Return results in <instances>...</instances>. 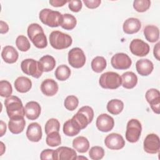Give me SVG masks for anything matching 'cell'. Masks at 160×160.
I'll use <instances>...</instances> for the list:
<instances>
[{
    "mask_svg": "<svg viewBox=\"0 0 160 160\" xmlns=\"http://www.w3.org/2000/svg\"><path fill=\"white\" fill-rule=\"evenodd\" d=\"M27 33L29 38L36 48L42 49L47 46V38L42 28L39 24L32 23L29 25Z\"/></svg>",
    "mask_w": 160,
    "mask_h": 160,
    "instance_id": "cell-1",
    "label": "cell"
},
{
    "mask_svg": "<svg viewBox=\"0 0 160 160\" xmlns=\"http://www.w3.org/2000/svg\"><path fill=\"white\" fill-rule=\"evenodd\" d=\"M6 112L9 119L24 118L25 116L24 108L21 99L16 96H11L4 101Z\"/></svg>",
    "mask_w": 160,
    "mask_h": 160,
    "instance_id": "cell-2",
    "label": "cell"
},
{
    "mask_svg": "<svg viewBox=\"0 0 160 160\" xmlns=\"http://www.w3.org/2000/svg\"><path fill=\"white\" fill-rule=\"evenodd\" d=\"M39 18L44 24L52 28L61 26L63 20V16L61 12L48 8L42 9L39 12Z\"/></svg>",
    "mask_w": 160,
    "mask_h": 160,
    "instance_id": "cell-3",
    "label": "cell"
},
{
    "mask_svg": "<svg viewBox=\"0 0 160 160\" xmlns=\"http://www.w3.org/2000/svg\"><path fill=\"white\" fill-rule=\"evenodd\" d=\"M49 42L53 48L63 49L69 48L72 44V39L68 34L59 31H54L49 35Z\"/></svg>",
    "mask_w": 160,
    "mask_h": 160,
    "instance_id": "cell-4",
    "label": "cell"
},
{
    "mask_svg": "<svg viewBox=\"0 0 160 160\" xmlns=\"http://www.w3.org/2000/svg\"><path fill=\"white\" fill-rule=\"evenodd\" d=\"M99 83L102 88L115 89L121 85L122 79L120 75L117 72L108 71L100 76Z\"/></svg>",
    "mask_w": 160,
    "mask_h": 160,
    "instance_id": "cell-5",
    "label": "cell"
},
{
    "mask_svg": "<svg viewBox=\"0 0 160 160\" xmlns=\"http://www.w3.org/2000/svg\"><path fill=\"white\" fill-rule=\"evenodd\" d=\"M21 68L24 74L35 78L41 77L44 72L40 62L30 58L26 59L21 62Z\"/></svg>",
    "mask_w": 160,
    "mask_h": 160,
    "instance_id": "cell-6",
    "label": "cell"
},
{
    "mask_svg": "<svg viewBox=\"0 0 160 160\" xmlns=\"http://www.w3.org/2000/svg\"><path fill=\"white\" fill-rule=\"evenodd\" d=\"M142 126L140 121L136 119H130L126 126V139L128 142L134 143L137 142L141 136Z\"/></svg>",
    "mask_w": 160,
    "mask_h": 160,
    "instance_id": "cell-7",
    "label": "cell"
},
{
    "mask_svg": "<svg viewBox=\"0 0 160 160\" xmlns=\"http://www.w3.org/2000/svg\"><path fill=\"white\" fill-rule=\"evenodd\" d=\"M68 62L74 68H82L86 62V56L79 48H74L68 52Z\"/></svg>",
    "mask_w": 160,
    "mask_h": 160,
    "instance_id": "cell-8",
    "label": "cell"
},
{
    "mask_svg": "<svg viewBox=\"0 0 160 160\" xmlns=\"http://www.w3.org/2000/svg\"><path fill=\"white\" fill-rule=\"evenodd\" d=\"M111 64L116 69L124 70L131 67L132 61L128 54L123 52H119L112 56L111 59Z\"/></svg>",
    "mask_w": 160,
    "mask_h": 160,
    "instance_id": "cell-9",
    "label": "cell"
},
{
    "mask_svg": "<svg viewBox=\"0 0 160 160\" xmlns=\"http://www.w3.org/2000/svg\"><path fill=\"white\" fill-rule=\"evenodd\" d=\"M143 148L145 152L149 154H156L160 149L159 136L154 133L149 134L143 142Z\"/></svg>",
    "mask_w": 160,
    "mask_h": 160,
    "instance_id": "cell-10",
    "label": "cell"
},
{
    "mask_svg": "<svg viewBox=\"0 0 160 160\" xmlns=\"http://www.w3.org/2000/svg\"><path fill=\"white\" fill-rule=\"evenodd\" d=\"M129 49L132 54L140 57L146 56L150 50L149 44L139 39L132 40L129 44Z\"/></svg>",
    "mask_w": 160,
    "mask_h": 160,
    "instance_id": "cell-11",
    "label": "cell"
},
{
    "mask_svg": "<svg viewBox=\"0 0 160 160\" xmlns=\"http://www.w3.org/2000/svg\"><path fill=\"white\" fill-rule=\"evenodd\" d=\"M104 144L106 146L110 149L118 150L124 148L125 146V141L121 134L112 132L106 137Z\"/></svg>",
    "mask_w": 160,
    "mask_h": 160,
    "instance_id": "cell-12",
    "label": "cell"
},
{
    "mask_svg": "<svg viewBox=\"0 0 160 160\" xmlns=\"http://www.w3.org/2000/svg\"><path fill=\"white\" fill-rule=\"evenodd\" d=\"M145 98L152 111L159 114L160 112V92L159 90L154 88L148 89L145 94Z\"/></svg>",
    "mask_w": 160,
    "mask_h": 160,
    "instance_id": "cell-13",
    "label": "cell"
},
{
    "mask_svg": "<svg viewBox=\"0 0 160 160\" xmlns=\"http://www.w3.org/2000/svg\"><path fill=\"white\" fill-rule=\"evenodd\" d=\"M96 125L100 131L106 132L112 129L114 126V121L111 116L103 113L97 118Z\"/></svg>",
    "mask_w": 160,
    "mask_h": 160,
    "instance_id": "cell-14",
    "label": "cell"
},
{
    "mask_svg": "<svg viewBox=\"0 0 160 160\" xmlns=\"http://www.w3.org/2000/svg\"><path fill=\"white\" fill-rule=\"evenodd\" d=\"M77 156L74 149L66 146H61L54 151V160H72Z\"/></svg>",
    "mask_w": 160,
    "mask_h": 160,
    "instance_id": "cell-15",
    "label": "cell"
},
{
    "mask_svg": "<svg viewBox=\"0 0 160 160\" xmlns=\"http://www.w3.org/2000/svg\"><path fill=\"white\" fill-rule=\"evenodd\" d=\"M26 134L30 141L39 142L42 136L41 126L39 123L36 122L29 124L28 126Z\"/></svg>",
    "mask_w": 160,
    "mask_h": 160,
    "instance_id": "cell-16",
    "label": "cell"
},
{
    "mask_svg": "<svg viewBox=\"0 0 160 160\" xmlns=\"http://www.w3.org/2000/svg\"><path fill=\"white\" fill-rule=\"evenodd\" d=\"M41 108L39 104L36 101H29L26 103L24 107L25 116L29 120L38 119L41 114Z\"/></svg>",
    "mask_w": 160,
    "mask_h": 160,
    "instance_id": "cell-17",
    "label": "cell"
},
{
    "mask_svg": "<svg viewBox=\"0 0 160 160\" xmlns=\"http://www.w3.org/2000/svg\"><path fill=\"white\" fill-rule=\"evenodd\" d=\"M141 28L140 20L136 18H128L123 23V31L128 34H132L138 32Z\"/></svg>",
    "mask_w": 160,
    "mask_h": 160,
    "instance_id": "cell-18",
    "label": "cell"
},
{
    "mask_svg": "<svg viewBox=\"0 0 160 160\" xmlns=\"http://www.w3.org/2000/svg\"><path fill=\"white\" fill-rule=\"evenodd\" d=\"M136 69L139 74L147 76L152 72L154 66L153 63L148 59H141L136 62Z\"/></svg>",
    "mask_w": 160,
    "mask_h": 160,
    "instance_id": "cell-19",
    "label": "cell"
},
{
    "mask_svg": "<svg viewBox=\"0 0 160 160\" xmlns=\"http://www.w3.org/2000/svg\"><path fill=\"white\" fill-rule=\"evenodd\" d=\"M58 84L52 79H46L41 84V92L46 96H52L58 91Z\"/></svg>",
    "mask_w": 160,
    "mask_h": 160,
    "instance_id": "cell-20",
    "label": "cell"
},
{
    "mask_svg": "<svg viewBox=\"0 0 160 160\" xmlns=\"http://www.w3.org/2000/svg\"><path fill=\"white\" fill-rule=\"evenodd\" d=\"M18 56V52L12 46H5L1 52V57L2 59L9 64H12L16 62Z\"/></svg>",
    "mask_w": 160,
    "mask_h": 160,
    "instance_id": "cell-21",
    "label": "cell"
},
{
    "mask_svg": "<svg viewBox=\"0 0 160 160\" xmlns=\"http://www.w3.org/2000/svg\"><path fill=\"white\" fill-rule=\"evenodd\" d=\"M26 125L24 118H16L10 119L8 122V128L12 134H18L22 132Z\"/></svg>",
    "mask_w": 160,
    "mask_h": 160,
    "instance_id": "cell-22",
    "label": "cell"
},
{
    "mask_svg": "<svg viewBox=\"0 0 160 160\" xmlns=\"http://www.w3.org/2000/svg\"><path fill=\"white\" fill-rule=\"evenodd\" d=\"M14 88L16 90L21 93L28 92L32 87L31 81L27 77H18L14 81Z\"/></svg>",
    "mask_w": 160,
    "mask_h": 160,
    "instance_id": "cell-23",
    "label": "cell"
},
{
    "mask_svg": "<svg viewBox=\"0 0 160 160\" xmlns=\"http://www.w3.org/2000/svg\"><path fill=\"white\" fill-rule=\"evenodd\" d=\"M122 86L126 89H132L138 83V77L135 73L131 71H126L121 76Z\"/></svg>",
    "mask_w": 160,
    "mask_h": 160,
    "instance_id": "cell-24",
    "label": "cell"
},
{
    "mask_svg": "<svg viewBox=\"0 0 160 160\" xmlns=\"http://www.w3.org/2000/svg\"><path fill=\"white\" fill-rule=\"evenodd\" d=\"M80 127L72 119L66 121L63 125V132L68 136H74L79 134L81 131Z\"/></svg>",
    "mask_w": 160,
    "mask_h": 160,
    "instance_id": "cell-25",
    "label": "cell"
},
{
    "mask_svg": "<svg viewBox=\"0 0 160 160\" xmlns=\"http://www.w3.org/2000/svg\"><path fill=\"white\" fill-rule=\"evenodd\" d=\"M144 35L147 41L155 42L159 38V28L154 25H147L144 29Z\"/></svg>",
    "mask_w": 160,
    "mask_h": 160,
    "instance_id": "cell-26",
    "label": "cell"
},
{
    "mask_svg": "<svg viewBox=\"0 0 160 160\" xmlns=\"http://www.w3.org/2000/svg\"><path fill=\"white\" fill-rule=\"evenodd\" d=\"M72 146L78 152L84 153L89 150V142L86 138L84 136H78L73 139Z\"/></svg>",
    "mask_w": 160,
    "mask_h": 160,
    "instance_id": "cell-27",
    "label": "cell"
},
{
    "mask_svg": "<svg viewBox=\"0 0 160 160\" xmlns=\"http://www.w3.org/2000/svg\"><path fill=\"white\" fill-rule=\"evenodd\" d=\"M106 108L109 112L113 115H118L122 112L124 108V103L120 99H113L108 102Z\"/></svg>",
    "mask_w": 160,
    "mask_h": 160,
    "instance_id": "cell-28",
    "label": "cell"
},
{
    "mask_svg": "<svg viewBox=\"0 0 160 160\" xmlns=\"http://www.w3.org/2000/svg\"><path fill=\"white\" fill-rule=\"evenodd\" d=\"M39 62L44 72L52 71L56 66L55 59L50 55H45L41 57L39 60Z\"/></svg>",
    "mask_w": 160,
    "mask_h": 160,
    "instance_id": "cell-29",
    "label": "cell"
},
{
    "mask_svg": "<svg viewBox=\"0 0 160 160\" xmlns=\"http://www.w3.org/2000/svg\"><path fill=\"white\" fill-rule=\"evenodd\" d=\"M107 62L106 59L102 56H96L91 61V66L93 71L97 73L102 72L106 68Z\"/></svg>",
    "mask_w": 160,
    "mask_h": 160,
    "instance_id": "cell-30",
    "label": "cell"
},
{
    "mask_svg": "<svg viewBox=\"0 0 160 160\" xmlns=\"http://www.w3.org/2000/svg\"><path fill=\"white\" fill-rule=\"evenodd\" d=\"M54 74L58 80L61 81H66L70 77L71 69L68 66L62 64L56 68Z\"/></svg>",
    "mask_w": 160,
    "mask_h": 160,
    "instance_id": "cell-31",
    "label": "cell"
},
{
    "mask_svg": "<svg viewBox=\"0 0 160 160\" xmlns=\"http://www.w3.org/2000/svg\"><path fill=\"white\" fill-rule=\"evenodd\" d=\"M63 20L62 23L61 25L62 28L65 30H72L73 29L77 24L76 18L71 14H62Z\"/></svg>",
    "mask_w": 160,
    "mask_h": 160,
    "instance_id": "cell-32",
    "label": "cell"
},
{
    "mask_svg": "<svg viewBox=\"0 0 160 160\" xmlns=\"http://www.w3.org/2000/svg\"><path fill=\"white\" fill-rule=\"evenodd\" d=\"M46 142V144L51 147H55L60 145L61 143V138L59 132L54 131L47 134Z\"/></svg>",
    "mask_w": 160,
    "mask_h": 160,
    "instance_id": "cell-33",
    "label": "cell"
},
{
    "mask_svg": "<svg viewBox=\"0 0 160 160\" xmlns=\"http://www.w3.org/2000/svg\"><path fill=\"white\" fill-rule=\"evenodd\" d=\"M80 127L81 129H83L87 127V126L91 123L88 117L82 112L78 111L77 113L72 118Z\"/></svg>",
    "mask_w": 160,
    "mask_h": 160,
    "instance_id": "cell-34",
    "label": "cell"
},
{
    "mask_svg": "<svg viewBox=\"0 0 160 160\" xmlns=\"http://www.w3.org/2000/svg\"><path fill=\"white\" fill-rule=\"evenodd\" d=\"M60 129V123L57 119L51 118L46 122L44 129L45 133L48 134L54 131L59 132Z\"/></svg>",
    "mask_w": 160,
    "mask_h": 160,
    "instance_id": "cell-35",
    "label": "cell"
},
{
    "mask_svg": "<svg viewBox=\"0 0 160 160\" xmlns=\"http://www.w3.org/2000/svg\"><path fill=\"white\" fill-rule=\"evenodd\" d=\"M16 45L19 50L23 52L28 51L31 47L29 40L23 35H19L17 37L16 39Z\"/></svg>",
    "mask_w": 160,
    "mask_h": 160,
    "instance_id": "cell-36",
    "label": "cell"
},
{
    "mask_svg": "<svg viewBox=\"0 0 160 160\" xmlns=\"http://www.w3.org/2000/svg\"><path fill=\"white\" fill-rule=\"evenodd\" d=\"M12 88L11 83L6 80H2L0 82V95L4 98H8L11 96Z\"/></svg>",
    "mask_w": 160,
    "mask_h": 160,
    "instance_id": "cell-37",
    "label": "cell"
},
{
    "mask_svg": "<svg viewBox=\"0 0 160 160\" xmlns=\"http://www.w3.org/2000/svg\"><path fill=\"white\" fill-rule=\"evenodd\" d=\"M79 104L78 98L74 95H70L66 98L64 101V106L69 111L75 110Z\"/></svg>",
    "mask_w": 160,
    "mask_h": 160,
    "instance_id": "cell-38",
    "label": "cell"
},
{
    "mask_svg": "<svg viewBox=\"0 0 160 160\" xmlns=\"http://www.w3.org/2000/svg\"><path fill=\"white\" fill-rule=\"evenodd\" d=\"M151 6V1L149 0H135L133 2L134 9L139 12H143L146 11Z\"/></svg>",
    "mask_w": 160,
    "mask_h": 160,
    "instance_id": "cell-39",
    "label": "cell"
},
{
    "mask_svg": "<svg viewBox=\"0 0 160 160\" xmlns=\"http://www.w3.org/2000/svg\"><path fill=\"white\" fill-rule=\"evenodd\" d=\"M89 156L90 158L93 160L101 159L104 156V150L101 146H93L89 151Z\"/></svg>",
    "mask_w": 160,
    "mask_h": 160,
    "instance_id": "cell-40",
    "label": "cell"
},
{
    "mask_svg": "<svg viewBox=\"0 0 160 160\" xmlns=\"http://www.w3.org/2000/svg\"><path fill=\"white\" fill-rule=\"evenodd\" d=\"M68 7L71 11L74 12H78L82 9V1L79 0L69 1Z\"/></svg>",
    "mask_w": 160,
    "mask_h": 160,
    "instance_id": "cell-41",
    "label": "cell"
},
{
    "mask_svg": "<svg viewBox=\"0 0 160 160\" xmlns=\"http://www.w3.org/2000/svg\"><path fill=\"white\" fill-rule=\"evenodd\" d=\"M78 111L84 113L88 117L90 122H92L94 118V111L92 108L88 106H84L81 107Z\"/></svg>",
    "mask_w": 160,
    "mask_h": 160,
    "instance_id": "cell-42",
    "label": "cell"
},
{
    "mask_svg": "<svg viewBox=\"0 0 160 160\" xmlns=\"http://www.w3.org/2000/svg\"><path fill=\"white\" fill-rule=\"evenodd\" d=\"M54 151L51 149H44L40 154V159L42 160L52 159L54 160Z\"/></svg>",
    "mask_w": 160,
    "mask_h": 160,
    "instance_id": "cell-43",
    "label": "cell"
},
{
    "mask_svg": "<svg viewBox=\"0 0 160 160\" xmlns=\"http://www.w3.org/2000/svg\"><path fill=\"white\" fill-rule=\"evenodd\" d=\"M86 6L89 9H95L100 5L101 0H84L83 1Z\"/></svg>",
    "mask_w": 160,
    "mask_h": 160,
    "instance_id": "cell-44",
    "label": "cell"
},
{
    "mask_svg": "<svg viewBox=\"0 0 160 160\" xmlns=\"http://www.w3.org/2000/svg\"><path fill=\"white\" fill-rule=\"evenodd\" d=\"M68 2V1H60V0H51L49 1V4L53 7H62L65 4Z\"/></svg>",
    "mask_w": 160,
    "mask_h": 160,
    "instance_id": "cell-45",
    "label": "cell"
},
{
    "mask_svg": "<svg viewBox=\"0 0 160 160\" xmlns=\"http://www.w3.org/2000/svg\"><path fill=\"white\" fill-rule=\"evenodd\" d=\"M9 31V26L8 24L3 21H0V32L1 34H5L8 32Z\"/></svg>",
    "mask_w": 160,
    "mask_h": 160,
    "instance_id": "cell-46",
    "label": "cell"
},
{
    "mask_svg": "<svg viewBox=\"0 0 160 160\" xmlns=\"http://www.w3.org/2000/svg\"><path fill=\"white\" fill-rule=\"evenodd\" d=\"M159 42H158L154 47V49H153V54L154 57L156 58V59L158 61H159Z\"/></svg>",
    "mask_w": 160,
    "mask_h": 160,
    "instance_id": "cell-47",
    "label": "cell"
},
{
    "mask_svg": "<svg viewBox=\"0 0 160 160\" xmlns=\"http://www.w3.org/2000/svg\"><path fill=\"white\" fill-rule=\"evenodd\" d=\"M0 126H1V135L0 136L2 137L4 136V134L6 132V124L5 122H4L2 120L0 121Z\"/></svg>",
    "mask_w": 160,
    "mask_h": 160,
    "instance_id": "cell-48",
    "label": "cell"
},
{
    "mask_svg": "<svg viewBox=\"0 0 160 160\" xmlns=\"http://www.w3.org/2000/svg\"><path fill=\"white\" fill-rule=\"evenodd\" d=\"M1 144V153H0V155L2 156L3 154V153L5 152V149H6V147H5V145L4 144V143L2 142H0Z\"/></svg>",
    "mask_w": 160,
    "mask_h": 160,
    "instance_id": "cell-49",
    "label": "cell"
},
{
    "mask_svg": "<svg viewBox=\"0 0 160 160\" xmlns=\"http://www.w3.org/2000/svg\"><path fill=\"white\" fill-rule=\"evenodd\" d=\"M88 159V158H86V157H81V156H80V157H79V156H76V159Z\"/></svg>",
    "mask_w": 160,
    "mask_h": 160,
    "instance_id": "cell-50",
    "label": "cell"
}]
</instances>
